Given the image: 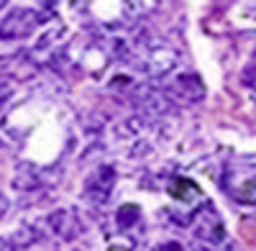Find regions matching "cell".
Segmentation results:
<instances>
[{"instance_id": "1", "label": "cell", "mask_w": 256, "mask_h": 251, "mask_svg": "<svg viewBox=\"0 0 256 251\" xmlns=\"http://www.w3.org/2000/svg\"><path fill=\"white\" fill-rule=\"evenodd\" d=\"M195 192H198V187L192 182H187V180H174V184H172V195L177 200H190Z\"/></svg>"}]
</instances>
